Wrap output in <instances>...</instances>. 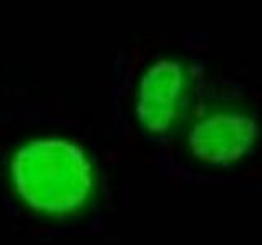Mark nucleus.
Masks as SVG:
<instances>
[{
	"instance_id": "nucleus-1",
	"label": "nucleus",
	"mask_w": 262,
	"mask_h": 245,
	"mask_svg": "<svg viewBox=\"0 0 262 245\" xmlns=\"http://www.w3.org/2000/svg\"><path fill=\"white\" fill-rule=\"evenodd\" d=\"M4 182L23 212L46 224L89 214L102 193V168L77 137L45 131L21 137L4 159Z\"/></svg>"
},
{
	"instance_id": "nucleus-2",
	"label": "nucleus",
	"mask_w": 262,
	"mask_h": 245,
	"mask_svg": "<svg viewBox=\"0 0 262 245\" xmlns=\"http://www.w3.org/2000/svg\"><path fill=\"white\" fill-rule=\"evenodd\" d=\"M199 69L185 57H154L139 70L131 95L133 119L141 133L162 139L182 129L195 108Z\"/></svg>"
},
{
	"instance_id": "nucleus-3",
	"label": "nucleus",
	"mask_w": 262,
	"mask_h": 245,
	"mask_svg": "<svg viewBox=\"0 0 262 245\" xmlns=\"http://www.w3.org/2000/svg\"><path fill=\"white\" fill-rule=\"evenodd\" d=\"M182 129L187 154L211 168L243 162L260 137L257 118L246 106L226 98L195 105Z\"/></svg>"
}]
</instances>
